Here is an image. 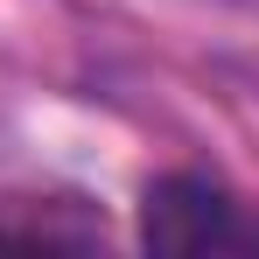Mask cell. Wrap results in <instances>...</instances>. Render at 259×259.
<instances>
[{
	"label": "cell",
	"mask_w": 259,
	"mask_h": 259,
	"mask_svg": "<svg viewBox=\"0 0 259 259\" xmlns=\"http://www.w3.org/2000/svg\"><path fill=\"white\" fill-rule=\"evenodd\" d=\"M140 238L154 252H224L245 245V224L210 175H161L140 196Z\"/></svg>",
	"instance_id": "cell-1"
}]
</instances>
